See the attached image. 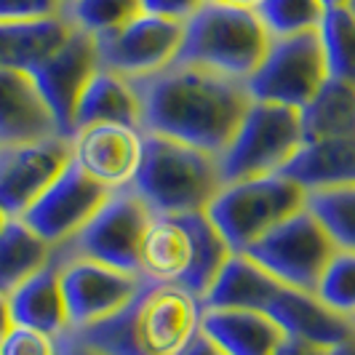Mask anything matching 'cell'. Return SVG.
Wrapping results in <instances>:
<instances>
[{
  "label": "cell",
  "mask_w": 355,
  "mask_h": 355,
  "mask_svg": "<svg viewBox=\"0 0 355 355\" xmlns=\"http://www.w3.org/2000/svg\"><path fill=\"white\" fill-rule=\"evenodd\" d=\"M142 102V131L222 155L251 105L243 80L193 64H168L134 80Z\"/></svg>",
  "instance_id": "1"
},
{
  "label": "cell",
  "mask_w": 355,
  "mask_h": 355,
  "mask_svg": "<svg viewBox=\"0 0 355 355\" xmlns=\"http://www.w3.org/2000/svg\"><path fill=\"white\" fill-rule=\"evenodd\" d=\"M203 302L174 284L144 281L121 313L72 331L99 355H182L200 334Z\"/></svg>",
  "instance_id": "2"
},
{
  "label": "cell",
  "mask_w": 355,
  "mask_h": 355,
  "mask_svg": "<svg viewBox=\"0 0 355 355\" xmlns=\"http://www.w3.org/2000/svg\"><path fill=\"white\" fill-rule=\"evenodd\" d=\"M230 254L206 211L153 214L142 243V278L182 286L203 302Z\"/></svg>",
  "instance_id": "3"
},
{
  "label": "cell",
  "mask_w": 355,
  "mask_h": 355,
  "mask_svg": "<svg viewBox=\"0 0 355 355\" xmlns=\"http://www.w3.org/2000/svg\"><path fill=\"white\" fill-rule=\"evenodd\" d=\"M225 187L219 155L158 134H144V153L131 190L153 214L206 211Z\"/></svg>",
  "instance_id": "4"
},
{
  "label": "cell",
  "mask_w": 355,
  "mask_h": 355,
  "mask_svg": "<svg viewBox=\"0 0 355 355\" xmlns=\"http://www.w3.org/2000/svg\"><path fill=\"white\" fill-rule=\"evenodd\" d=\"M270 40L254 8L225 0H206L184 21V35L174 62L203 67L232 80H249L262 64Z\"/></svg>",
  "instance_id": "5"
},
{
  "label": "cell",
  "mask_w": 355,
  "mask_h": 355,
  "mask_svg": "<svg viewBox=\"0 0 355 355\" xmlns=\"http://www.w3.org/2000/svg\"><path fill=\"white\" fill-rule=\"evenodd\" d=\"M304 200L307 190L300 182L272 174L225 184L206 209V216L222 232L232 254H243L265 232L304 209Z\"/></svg>",
  "instance_id": "6"
},
{
  "label": "cell",
  "mask_w": 355,
  "mask_h": 355,
  "mask_svg": "<svg viewBox=\"0 0 355 355\" xmlns=\"http://www.w3.org/2000/svg\"><path fill=\"white\" fill-rule=\"evenodd\" d=\"M304 147L300 110L270 102H254L238 125L232 142L219 155L225 184L243 179L284 174Z\"/></svg>",
  "instance_id": "7"
},
{
  "label": "cell",
  "mask_w": 355,
  "mask_h": 355,
  "mask_svg": "<svg viewBox=\"0 0 355 355\" xmlns=\"http://www.w3.org/2000/svg\"><path fill=\"white\" fill-rule=\"evenodd\" d=\"M153 211L131 187L110 190L99 211L80 230L53 249L59 262L94 259L107 267L142 275V243Z\"/></svg>",
  "instance_id": "8"
},
{
  "label": "cell",
  "mask_w": 355,
  "mask_h": 355,
  "mask_svg": "<svg viewBox=\"0 0 355 355\" xmlns=\"http://www.w3.org/2000/svg\"><path fill=\"white\" fill-rule=\"evenodd\" d=\"M243 254L288 288L315 294V286L331 257L337 254V246L315 219V214L304 206L265 232Z\"/></svg>",
  "instance_id": "9"
},
{
  "label": "cell",
  "mask_w": 355,
  "mask_h": 355,
  "mask_svg": "<svg viewBox=\"0 0 355 355\" xmlns=\"http://www.w3.org/2000/svg\"><path fill=\"white\" fill-rule=\"evenodd\" d=\"M329 80L318 33L270 40L262 64L246 80L254 102L302 110Z\"/></svg>",
  "instance_id": "10"
},
{
  "label": "cell",
  "mask_w": 355,
  "mask_h": 355,
  "mask_svg": "<svg viewBox=\"0 0 355 355\" xmlns=\"http://www.w3.org/2000/svg\"><path fill=\"white\" fill-rule=\"evenodd\" d=\"M184 35V24L139 14L115 33L94 37L99 70L115 72L128 80L150 78L174 64Z\"/></svg>",
  "instance_id": "11"
},
{
  "label": "cell",
  "mask_w": 355,
  "mask_h": 355,
  "mask_svg": "<svg viewBox=\"0 0 355 355\" xmlns=\"http://www.w3.org/2000/svg\"><path fill=\"white\" fill-rule=\"evenodd\" d=\"M59 281H62L64 304H67L70 331L89 329L94 323L121 313L139 294L144 284L142 275H131L94 259L59 262Z\"/></svg>",
  "instance_id": "12"
},
{
  "label": "cell",
  "mask_w": 355,
  "mask_h": 355,
  "mask_svg": "<svg viewBox=\"0 0 355 355\" xmlns=\"http://www.w3.org/2000/svg\"><path fill=\"white\" fill-rule=\"evenodd\" d=\"M110 196L105 184L91 179L75 160L43 190V196L21 214V222L51 249L70 241Z\"/></svg>",
  "instance_id": "13"
},
{
  "label": "cell",
  "mask_w": 355,
  "mask_h": 355,
  "mask_svg": "<svg viewBox=\"0 0 355 355\" xmlns=\"http://www.w3.org/2000/svg\"><path fill=\"white\" fill-rule=\"evenodd\" d=\"M72 160V142L51 137L40 142L0 147V209L11 219H21L43 190Z\"/></svg>",
  "instance_id": "14"
},
{
  "label": "cell",
  "mask_w": 355,
  "mask_h": 355,
  "mask_svg": "<svg viewBox=\"0 0 355 355\" xmlns=\"http://www.w3.org/2000/svg\"><path fill=\"white\" fill-rule=\"evenodd\" d=\"M96 70H99V62H96L94 37L75 30L43 64L27 72L35 80L37 91L51 110L53 121L59 125V134L64 139H72L75 107Z\"/></svg>",
  "instance_id": "15"
},
{
  "label": "cell",
  "mask_w": 355,
  "mask_h": 355,
  "mask_svg": "<svg viewBox=\"0 0 355 355\" xmlns=\"http://www.w3.org/2000/svg\"><path fill=\"white\" fill-rule=\"evenodd\" d=\"M72 160L107 190L131 187L144 153V131L121 123H99L72 134Z\"/></svg>",
  "instance_id": "16"
},
{
  "label": "cell",
  "mask_w": 355,
  "mask_h": 355,
  "mask_svg": "<svg viewBox=\"0 0 355 355\" xmlns=\"http://www.w3.org/2000/svg\"><path fill=\"white\" fill-rule=\"evenodd\" d=\"M62 137L35 80L21 70L0 67V147Z\"/></svg>",
  "instance_id": "17"
},
{
  "label": "cell",
  "mask_w": 355,
  "mask_h": 355,
  "mask_svg": "<svg viewBox=\"0 0 355 355\" xmlns=\"http://www.w3.org/2000/svg\"><path fill=\"white\" fill-rule=\"evenodd\" d=\"M262 313H267L284 329L286 337L304 339L320 347H337L355 337L353 323L337 315L320 302L315 294L284 286Z\"/></svg>",
  "instance_id": "18"
},
{
  "label": "cell",
  "mask_w": 355,
  "mask_h": 355,
  "mask_svg": "<svg viewBox=\"0 0 355 355\" xmlns=\"http://www.w3.org/2000/svg\"><path fill=\"white\" fill-rule=\"evenodd\" d=\"M200 334L225 355H275L284 345V329L262 310H206Z\"/></svg>",
  "instance_id": "19"
},
{
  "label": "cell",
  "mask_w": 355,
  "mask_h": 355,
  "mask_svg": "<svg viewBox=\"0 0 355 355\" xmlns=\"http://www.w3.org/2000/svg\"><path fill=\"white\" fill-rule=\"evenodd\" d=\"M8 307H11L14 326L37 329L51 337L67 334L70 318H67V304L62 294V281H59V262L51 257L49 265H43L27 281H21L8 294Z\"/></svg>",
  "instance_id": "20"
},
{
  "label": "cell",
  "mask_w": 355,
  "mask_h": 355,
  "mask_svg": "<svg viewBox=\"0 0 355 355\" xmlns=\"http://www.w3.org/2000/svg\"><path fill=\"white\" fill-rule=\"evenodd\" d=\"M99 123L142 128V102H139V91L134 86V80L107 70L94 72V78L86 83L75 107L72 134Z\"/></svg>",
  "instance_id": "21"
},
{
  "label": "cell",
  "mask_w": 355,
  "mask_h": 355,
  "mask_svg": "<svg viewBox=\"0 0 355 355\" xmlns=\"http://www.w3.org/2000/svg\"><path fill=\"white\" fill-rule=\"evenodd\" d=\"M284 288L265 267L246 254H230L222 272L216 275L209 294L203 297L206 310H265L270 300Z\"/></svg>",
  "instance_id": "22"
},
{
  "label": "cell",
  "mask_w": 355,
  "mask_h": 355,
  "mask_svg": "<svg viewBox=\"0 0 355 355\" xmlns=\"http://www.w3.org/2000/svg\"><path fill=\"white\" fill-rule=\"evenodd\" d=\"M75 30L62 17L40 21H0V67L33 72Z\"/></svg>",
  "instance_id": "23"
},
{
  "label": "cell",
  "mask_w": 355,
  "mask_h": 355,
  "mask_svg": "<svg viewBox=\"0 0 355 355\" xmlns=\"http://www.w3.org/2000/svg\"><path fill=\"white\" fill-rule=\"evenodd\" d=\"M284 177L300 182L304 190L355 184V139L304 144L284 168Z\"/></svg>",
  "instance_id": "24"
},
{
  "label": "cell",
  "mask_w": 355,
  "mask_h": 355,
  "mask_svg": "<svg viewBox=\"0 0 355 355\" xmlns=\"http://www.w3.org/2000/svg\"><path fill=\"white\" fill-rule=\"evenodd\" d=\"M304 144L355 139V91L337 80H326L313 102L300 110Z\"/></svg>",
  "instance_id": "25"
},
{
  "label": "cell",
  "mask_w": 355,
  "mask_h": 355,
  "mask_svg": "<svg viewBox=\"0 0 355 355\" xmlns=\"http://www.w3.org/2000/svg\"><path fill=\"white\" fill-rule=\"evenodd\" d=\"M53 249L21 219H8L0 230V291L11 294L21 281L49 265Z\"/></svg>",
  "instance_id": "26"
},
{
  "label": "cell",
  "mask_w": 355,
  "mask_h": 355,
  "mask_svg": "<svg viewBox=\"0 0 355 355\" xmlns=\"http://www.w3.org/2000/svg\"><path fill=\"white\" fill-rule=\"evenodd\" d=\"M329 80L355 91V11L350 6H334L326 11L318 30Z\"/></svg>",
  "instance_id": "27"
},
{
  "label": "cell",
  "mask_w": 355,
  "mask_h": 355,
  "mask_svg": "<svg viewBox=\"0 0 355 355\" xmlns=\"http://www.w3.org/2000/svg\"><path fill=\"white\" fill-rule=\"evenodd\" d=\"M304 206L315 214L337 249L355 254V184L307 190Z\"/></svg>",
  "instance_id": "28"
},
{
  "label": "cell",
  "mask_w": 355,
  "mask_h": 355,
  "mask_svg": "<svg viewBox=\"0 0 355 355\" xmlns=\"http://www.w3.org/2000/svg\"><path fill=\"white\" fill-rule=\"evenodd\" d=\"M142 14V0H64L62 19L72 30L102 37Z\"/></svg>",
  "instance_id": "29"
},
{
  "label": "cell",
  "mask_w": 355,
  "mask_h": 355,
  "mask_svg": "<svg viewBox=\"0 0 355 355\" xmlns=\"http://www.w3.org/2000/svg\"><path fill=\"white\" fill-rule=\"evenodd\" d=\"M254 11L265 24L267 35L275 40L318 33L329 6L323 0H259Z\"/></svg>",
  "instance_id": "30"
},
{
  "label": "cell",
  "mask_w": 355,
  "mask_h": 355,
  "mask_svg": "<svg viewBox=\"0 0 355 355\" xmlns=\"http://www.w3.org/2000/svg\"><path fill=\"white\" fill-rule=\"evenodd\" d=\"M315 297L342 318L355 315V254L337 249L315 286Z\"/></svg>",
  "instance_id": "31"
},
{
  "label": "cell",
  "mask_w": 355,
  "mask_h": 355,
  "mask_svg": "<svg viewBox=\"0 0 355 355\" xmlns=\"http://www.w3.org/2000/svg\"><path fill=\"white\" fill-rule=\"evenodd\" d=\"M0 355H59V337L27 326H11V331L0 339Z\"/></svg>",
  "instance_id": "32"
},
{
  "label": "cell",
  "mask_w": 355,
  "mask_h": 355,
  "mask_svg": "<svg viewBox=\"0 0 355 355\" xmlns=\"http://www.w3.org/2000/svg\"><path fill=\"white\" fill-rule=\"evenodd\" d=\"M64 11V0H0V21H40L56 19Z\"/></svg>",
  "instance_id": "33"
},
{
  "label": "cell",
  "mask_w": 355,
  "mask_h": 355,
  "mask_svg": "<svg viewBox=\"0 0 355 355\" xmlns=\"http://www.w3.org/2000/svg\"><path fill=\"white\" fill-rule=\"evenodd\" d=\"M203 3L206 0H142V14L184 24L190 17H196Z\"/></svg>",
  "instance_id": "34"
},
{
  "label": "cell",
  "mask_w": 355,
  "mask_h": 355,
  "mask_svg": "<svg viewBox=\"0 0 355 355\" xmlns=\"http://www.w3.org/2000/svg\"><path fill=\"white\" fill-rule=\"evenodd\" d=\"M331 347H320V345H313V342H304V339H294L286 337L284 345L278 347L275 355H329Z\"/></svg>",
  "instance_id": "35"
},
{
  "label": "cell",
  "mask_w": 355,
  "mask_h": 355,
  "mask_svg": "<svg viewBox=\"0 0 355 355\" xmlns=\"http://www.w3.org/2000/svg\"><path fill=\"white\" fill-rule=\"evenodd\" d=\"M59 355H99V353H94L72 331H67V334L59 337Z\"/></svg>",
  "instance_id": "36"
},
{
  "label": "cell",
  "mask_w": 355,
  "mask_h": 355,
  "mask_svg": "<svg viewBox=\"0 0 355 355\" xmlns=\"http://www.w3.org/2000/svg\"><path fill=\"white\" fill-rule=\"evenodd\" d=\"M182 355H225V353H222L206 334H198V337L193 339V345H190Z\"/></svg>",
  "instance_id": "37"
},
{
  "label": "cell",
  "mask_w": 355,
  "mask_h": 355,
  "mask_svg": "<svg viewBox=\"0 0 355 355\" xmlns=\"http://www.w3.org/2000/svg\"><path fill=\"white\" fill-rule=\"evenodd\" d=\"M14 326V318H11V307H8V294L0 291V339L6 337Z\"/></svg>",
  "instance_id": "38"
},
{
  "label": "cell",
  "mask_w": 355,
  "mask_h": 355,
  "mask_svg": "<svg viewBox=\"0 0 355 355\" xmlns=\"http://www.w3.org/2000/svg\"><path fill=\"white\" fill-rule=\"evenodd\" d=\"M329 355H355V337L347 339V342H342L337 347H331V353Z\"/></svg>",
  "instance_id": "39"
},
{
  "label": "cell",
  "mask_w": 355,
  "mask_h": 355,
  "mask_svg": "<svg viewBox=\"0 0 355 355\" xmlns=\"http://www.w3.org/2000/svg\"><path fill=\"white\" fill-rule=\"evenodd\" d=\"M323 3H326L329 8H334V6H347L350 0H323Z\"/></svg>",
  "instance_id": "40"
},
{
  "label": "cell",
  "mask_w": 355,
  "mask_h": 355,
  "mask_svg": "<svg viewBox=\"0 0 355 355\" xmlns=\"http://www.w3.org/2000/svg\"><path fill=\"white\" fill-rule=\"evenodd\" d=\"M8 219H11V216H8V214H6L3 209H0V230H3L6 225H8Z\"/></svg>",
  "instance_id": "41"
},
{
  "label": "cell",
  "mask_w": 355,
  "mask_h": 355,
  "mask_svg": "<svg viewBox=\"0 0 355 355\" xmlns=\"http://www.w3.org/2000/svg\"><path fill=\"white\" fill-rule=\"evenodd\" d=\"M347 6H350V8H353V11H355V0H350V3H347Z\"/></svg>",
  "instance_id": "42"
},
{
  "label": "cell",
  "mask_w": 355,
  "mask_h": 355,
  "mask_svg": "<svg viewBox=\"0 0 355 355\" xmlns=\"http://www.w3.org/2000/svg\"><path fill=\"white\" fill-rule=\"evenodd\" d=\"M350 323H353V331H355V315H353V318H350Z\"/></svg>",
  "instance_id": "43"
}]
</instances>
